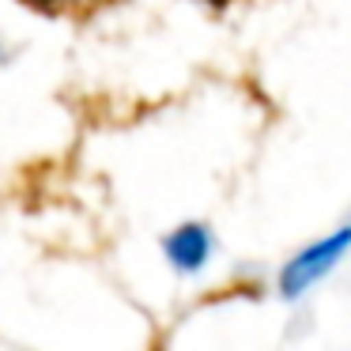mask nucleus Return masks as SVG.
I'll return each instance as SVG.
<instances>
[{"label": "nucleus", "mask_w": 351, "mask_h": 351, "mask_svg": "<svg viewBox=\"0 0 351 351\" xmlns=\"http://www.w3.org/2000/svg\"><path fill=\"white\" fill-rule=\"evenodd\" d=\"M208 253H212V234H208L200 223H185V227H178L174 234L167 238V257H170V265H178L182 272H197L208 261Z\"/></svg>", "instance_id": "2"}, {"label": "nucleus", "mask_w": 351, "mask_h": 351, "mask_svg": "<svg viewBox=\"0 0 351 351\" xmlns=\"http://www.w3.org/2000/svg\"><path fill=\"white\" fill-rule=\"evenodd\" d=\"M208 4H215V8H223V4H227V0H208Z\"/></svg>", "instance_id": "4"}, {"label": "nucleus", "mask_w": 351, "mask_h": 351, "mask_svg": "<svg viewBox=\"0 0 351 351\" xmlns=\"http://www.w3.org/2000/svg\"><path fill=\"white\" fill-rule=\"evenodd\" d=\"M19 4L31 8V12H38V16H46V19H72V23H84V19L114 8L117 0H19Z\"/></svg>", "instance_id": "3"}, {"label": "nucleus", "mask_w": 351, "mask_h": 351, "mask_svg": "<svg viewBox=\"0 0 351 351\" xmlns=\"http://www.w3.org/2000/svg\"><path fill=\"white\" fill-rule=\"evenodd\" d=\"M348 245H351V227H343L340 234H328V238H321V242L306 245L302 253H295V257L283 265L280 291L287 298H298L306 287H313V283H317L321 276H325L328 268H332L336 261L348 253Z\"/></svg>", "instance_id": "1"}]
</instances>
